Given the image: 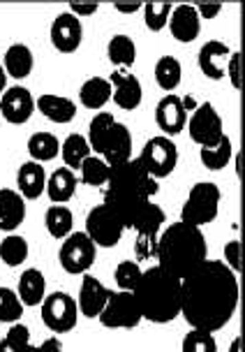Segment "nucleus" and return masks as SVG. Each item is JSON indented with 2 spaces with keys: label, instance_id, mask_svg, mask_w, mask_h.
<instances>
[{
  "label": "nucleus",
  "instance_id": "obj_1",
  "mask_svg": "<svg viewBox=\"0 0 245 352\" xmlns=\"http://www.w3.org/2000/svg\"><path fill=\"white\" fill-rule=\"evenodd\" d=\"M238 308V274L224 262L206 260L180 278V316L192 329L215 334Z\"/></svg>",
  "mask_w": 245,
  "mask_h": 352
},
{
  "label": "nucleus",
  "instance_id": "obj_2",
  "mask_svg": "<svg viewBox=\"0 0 245 352\" xmlns=\"http://www.w3.org/2000/svg\"><path fill=\"white\" fill-rule=\"evenodd\" d=\"M104 202L111 211L121 218L125 230L135 225V220L141 216V211L153 202L158 195V181L150 179L139 160L130 158L128 162L111 167L109 181H106Z\"/></svg>",
  "mask_w": 245,
  "mask_h": 352
},
{
  "label": "nucleus",
  "instance_id": "obj_3",
  "mask_svg": "<svg viewBox=\"0 0 245 352\" xmlns=\"http://www.w3.org/2000/svg\"><path fill=\"white\" fill-rule=\"evenodd\" d=\"M155 257L160 260L158 267L174 278H185L194 267L206 262V239L199 228L185 223L169 225L158 236Z\"/></svg>",
  "mask_w": 245,
  "mask_h": 352
},
{
  "label": "nucleus",
  "instance_id": "obj_4",
  "mask_svg": "<svg viewBox=\"0 0 245 352\" xmlns=\"http://www.w3.org/2000/svg\"><path fill=\"white\" fill-rule=\"evenodd\" d=\"M141 320L155 324H167L180 316V280L162 272L160 267H150L141 272L132 290Z\"/></svg>",
  "mask_w": 245,
  "mask_h": 352
},
{
  "label": "nucleus",
  "instance_id": "obj_5",
  "mask_svg": "<svg viewBox=\"0 0 245 352\" xmlns=\"http://www.w3.org/2000/svg\"><path fill=\"white\" fill-rule=\"evenodd\" d=\"M88 146L93 155H100L109 167L132 158V135L128 125L118 123L109 111H97L88 125Z\"/></svg>",
  "mask_w": 245,
  "mask_h": 352
},
{
  "label": "nucleus",
  "instance_id": "obj_6",
  "mask_svg": "<svg viewBox=\"0 0 245 352\" xmlns=\"http://www.w3.org/2000/svg\"><path fill=\"white\" fill-rule=\"evenodd\" d=\"M220 199H222V192H220L215 184H211V181L194 184L192 190L187 192L183 211H180V223L202 230L204 225H209L218 218Z\"/></svg>",
  "mask_w": 245,
  "mask_h": 352
},
{
  "label": "nucleus",
  "instance_id": "obj_7",
  "mask_svg": "<svg viewBox=\"0 0 245 352\" xmlns=\"http://www.w3.org/2000/svg\"><path fill=\"white\" fill-rule=\"evenodd\" d=\"M141 162V167L146 169V174L150 179H165L176 169L178 165V148H176L174 140H169L165 135L150 137V140L143 144L141 155L137 158Z\"/></svg>",
  "mask_w": 245,
  "mask_h": 352
},
{
  "label": "nucleus",
  "instance_id": "obj_8",
  "mask_svg": "<svg viewBox=\"0 0 245 352\" xmlns=\"http://www.w3.org/2000/svg\"><path fill=\"white\" fill-rule=\"evenodd\" d=\"M42 322L54 331V334H67L77 327L79 306L77 299L67 292H51L42 301Z\"/></svg>",
  "mask_w": 245,
  "mask_h": 352
},
{
  "label": "nucleus",
  "instance_id": "obj_9",
  "mask_svg": "<svg viewBox=\"0 0 245 352\" xmlns=\"http://www.w3.org/2000/svg\"><path fill=\"white\" fill-rule=\"evenodd\" d=\"M97 246L88 239L86 232H72L62 239L58 250V262L67 274H88V269L95 262Z\"/></svg>",
  "mask_w": 245,
  "mask_h": 352
},
{
  "label": "nucleus",
  "instance_id": "obj_10",
  "mask_svg": "<svg viewBox=\"0 0 245 352\" xmlns=\"http://www.w3.org/2000/svg\"><path fill=\"white\" fill-rule=\"evenodd\" d=\"M125 225L106 204L93 206L86 218V234L100 248H114L121 241Z\"/></svg>",
  "mask_w": 245,
  "mask_h": 352
},
{
  "label": "nucleus",
  "instance_id": "obj_11",
  "mask_svg": "<svg viewBox=\"0 0 245 352\" xmlns=\"http://www.w3.org/2000/svg\"><path fill=\"white\" fill-rule=\"evenodd\" d=\"M187 130H190L192 142L199 144V148L218 144L224 137L222 116L218 114V109L211 102L197 104V109L187 116Z\"/></svg>",
  "mask_w": 245,
  "mask_h": 352
},
{
  "label": "nucleus",
  "instance_id": "obj_12",
  "mask_svg": "<svg viewBox=\"0 0 245 352\" xmlns=\"http://www.w3.org/2000/svg\"><path fill=\"white\" fill-rule=\"evenodd\" d=\"M100 322L109 327V329H135L141 322V313L132 292H111L109 301L100 313Z\"/></svg>",
  "mask_w": 245,
  "mask_h": 352
},
{
  "label": "nucleus",
  "instance_id": "obj_13",
  "mask_svg": "<svg viewBox=\"0 0 245 352\" xmlns=\"http://www.w3.org/2000/svg\"><path fill=\"white\" fill-rule=\"evenodd\" d=\"M35 111V98L26 86H10L0 96V116L12 125H23Z\"/></svg>",
  "mask_w": 245,
  "mask_h": 352
},
{
  "label": "nucleus",
  "instance_id": "obj_14",
  "mask_svg": "<svg viewBox=\"0 0 245 352\" xmlns=\"http://www.w3.org/2000/svg\"><path fill=\"white\" fill-rule=\"evenodd\" d=\"M51 44L60 54H74L84 42V23L72 12H60L51 23Z\"/></svg>",
  "mask_w": 245,
  "mask_h": 352
},
{
  "label": "nucleus",
  "instance_id": "obj_15",
  "mask_svg": "<svg viewBox=\"0 0 245 352\" xmlns=\"http://www.w3.org/2000/svg\"><path fill=\"white\" fill-rule=\"evenodd\" d=\"M111 84V100L125 111H132L141 104L143 98V88L141 81L137 79V74H132L130 70H114L109 77Z\"/></svg>",
  "mask_w": 245,
  "mask_h": 352
},
{
  "label": "nucleus",
  "instance_id": "obj_16",
  "mask_svg": "<svg viewBox=\"0 0 245 352\" xmlns=\"http://www.w3.org/2000/svg\"><path fill=\"white\" fill-rule=\"evenodd\" d=\"M109 297H111V290L104 283H100V278H95V276L84 274L81 287H79V299H77L81 316L88 320L100 318V313H102V308L106 306Z\"/></svg>",
  "mask_w": 245,
  "mask_h": 352
},
{
  "label": "nucleus",
  "instance_id": "obj_17",
  "mask_svg": "<svg viewBox=\"0 0 245 352\" xmlns=\"http://www.w3.org/2000/svg\"><path fill=\"white\" fill-rule=\"evenodd\" d=\"M167 28L176 42L190 44L202 33V19H199L194 5H176V8H172V14H169Z\"/></svg>",
  "mask_w": 245,
  "mask_h": 352
},
{
  "label": "nucleus",
  "instance_id": "obj_18",
  "mask_svg": "<svg viewBox=\"0 0 245 352\" xmlns=\"http://www.w3.org/2000/svg\"><path fill=\"white\" fill-rule=\"evenodd\" d=\"M155 123L165 132V137H176L187 125V111L183 109V102L176 93H167L155 107Z\"/></svg>",
  "mask_w": 245,
  "mask_h": 352
},
{
  "label": "nucleus",
  "instance_id": "obj_19",
  "mask_svg": "<svg viewBox=\"0 0 245 352\" xmlns=\"http://www.w3.org/2000/svg\"><path fill=\"white\" fill-rule=\"evenodd\" d=\"M229 56H231V52L224 42H220V40L206 42L204 47L199 49V70L204 72V77H209L213 81L224 79Z\"/></svg>",
  "mask_w": 245,
  "mask_h": 352
},
{
  "label": "nucleus",
  "instance_id": "obj_20",
  "mask_svg": "<svg viewBox=\"0 0 245 352\" xmlns=\"http://www.w3.org/2000/svg\"><path fill=\"white\" fill-rule=\"evenodd\" d=\"M35 109L56 125H67L77 118V102L65 96L44 93L35 100Z\"/></svg>",
  "mask_w": 245,
  "mask_h": 352
},
{
  "label": "nucleus",
  "instance_id": "obj_21",
  "mask_svg": "<svg viewBox=\"0 0 245 352\" xmlns=\"http://www.w3.org/2000/svg\"><path fill=\"white\" fill-rule=\"evenodd\" d=\"M26 220V199L12 188H0V232L12 234Z\"/></svg>",
  "mask_w": 245,
  "mask_h": 352
},
{
  "label": "nucleus",
  "instance_id": "obj_22",
  "mask_svg": "<svg viewBox=\"0 0 245 352\" xmlns=\"http://www.w3.org/2000/svg\"><path fill=\"white\" fill-rule=\"evenodd\" d=\"M47 172H44V165L40 162H23L16 172V192L21 195L23 199H37L40 195L47 190Z\"/></svg>",
  "mask_w": 245,
  "mask_h": 352
},
{
  "label": "nucleus",
  "instance_id": "obj_23",
  "mask_svg": "<svg viewBox=\"0 0 245 352\" xmlns=\"http://www.w3.org/2000/svg\"><path fill=\"white\" fill-rule=\"evenodd\" d=\"M33 67H35V56L30 52L28 44L16 42V44H12V47H8V52L3 56V70L8 77L16 81L28 79Z\"/></svg>",
  "mask_w": 245,
  "mask_h": 352
},
{
  "label": "nucleus",
  "instance_id": "obj_24",
  "mask_svg": "<svg viewBox=\"0 0 245 352\" xmlns=\"http://www.w3.org/2000/svg\"><path fill=\"white\" fill-rule=\"evenodd\" d=\"M16 294L23 306H40L47 297V278L40 269H26L19 276Z\"/></svg>",
  "mask_w": 245,
  "mask_h": 352
},
{
  "label": "nucleus",
  "instance_id": "obj_25",
  "mask_svg": "<svg viewBox=\"0 0 245 352\" xmlns=\"http://www.w3.org/2000/svg\"><path fill=\"white\" fill-rule=\"evenodd\" d=\"M77 176H74L72 169L60 167L47 179V195L54 204H67L77 192Z\"/></svg>",
  "mask_w": 245,
  "mask_h": 352
},
{
  "label": "nucleus",
  "instance_id": "obj_26",
  "mask_svg": "<svg viewBox=\"0 0 245 352\" xmlns=\"http://www.w3.org/2000/svg\"><path fill=\"white\" fill-rule=\"evenodd\" d=\"M79 100L86 109L100 111L111 100V84L104 77H91L86 79L79 88Z\"/></svg>",
  "mask_w": 245,
  "mask_h": 352
},
{
  "label": "nucleus",
  "instance_id": "obj_27",
  "mask_svg": "<svg viewBox=\"0 0 245 352\" xmlns=\"http://www.w3.org/2000/svg\"><path fill=\"white\" fill-rule=\"evenodd\" d=\"M106 56L116 70H130L137 60V44L130 35L118 33L106 44Z\"/></svg>",
  "mask_w": 245,
  "mask_h": 352
},
{
  "label": "nucleus",
  "instance_id": "obj_28",
  "mask_svg": "<svg viewBox=\"0 0 245 352\" xmlns=\"http://www.w3.org/2000/svg\"><path fill=\"white\" fill-rule=\"evenodd\" d=\"M28 153L33 162H51L60 155V142L51 132H35L28 140Z\"/></svg>",
  "mask_w": 245,
  "mask_h": 352
},
{
  "label": "nucleus",
  "instance_id": "obj_29",
  "mask_svg": "<svg viewBox=\"0 0 245 352\" xmlns=\"http://www.w3.org/2000/svg\"><path fill=\"white\" fill-rule=\"evenodd\" d=\"M44 225H47V232L54 239H65L72 234L74 228V216L72 211L67 209L65 204H51L47 209V216H44Z\"/></svg>",
  "mask_w": 245,
  "mask_h": 352
},
{
  "label": "nucleus",
  "instance_id": "obj_30",
  "mask_svg": "<svg viewBox=\"0 0 245 352\" xmlns=\"http://www.w3.org/2000/svg\"><path fill=\"white\" fill-rule=\"evenodd\" d=\"M155 81H158L162 91L174 93L180 86V81H183V65H180V60L174 58V56H162L155 63Z\"/></svg>",
  "mask_w": 245,
  "mask_h": 352
},
{
  "label": "nucleus",
  "instance_id": "obj_31",
  "mask_svg": "<svg viewBox=\"0 0 245 352\" xmlns=\"http://www.w3.org/2000/svg\"><path fill=\"white\" fill-rule=\"evenodd\" d=\"M199 158H202V165L206 169H211V172L224 169L229 165V160L234 158V146H231V140L224 135L218 144L202 146V151H199Z\"/></svg>",
  "mask_w": 245,
  "mask_h": 352
},
{
  "label": "nucleus",
  "instance_id": "obj_32",
  "mask_svg": "<svg viewBox=\"0 0 245 352\" xmlns=\"http://www.w3.org/2000/svg\"><path fill=\"white\" fill-rule=\"evenodd\" d=\"M60 155H62V162H65L67 169H79L81 162H84L88 155H93L91 146H88V140L84 135H77V132H72V135L65 137V142L60 144Z\"/></svg>",
  "mask_w": 245,
  "mask_h": 352
},
{
  "label": "nucleus",
  "instance_id": "obj_33",
  "mask_svg": "<svg viewBox=\"0 0 245 352\" xmlns=\"http://www.w3.org/2000/svg\"><path fill=\"white\" fill-rule=\"evenodd\" d=\"M165 223H167V216H165V211H162V206L150 202L146 209L141 211V216L135 220L132 230H137L139 236H160Z\"/></svg>",
  "mask_w": 245,
  "mask_h": 352
},
{
  "label": "nucleus",
  "instance_id": "obj_34",
  "mask_svg": "<svg viewBox=\"0 0 245 352\" xmlns=\"http://www.w3.org/2000/svg\"><path fill=\"white\" fill-rule=\"evenodd\" d=\"M0 260L8 267H21L28 260V241L19 234H8L0 239Z\"/></svg>",
  "mask_w": 245,
  "mask_h": 352
},
{
  "label": "nucleus",
  "instance_id": "obj_35",
  "mask_svg": "<svg viewBox=\"0 0 245 352\" xmlns=\"http://www.w3.org/2000/svg\"><path fill=\"white\" fill-rule=\"evenodd\" d=\"M79 172H81V181H84L86 186L100 188V186H106V181H109L111 167L106 165L100 155H88V158L81 162Z\"/></svg>",
  "mask_w": 245,
  "mask_h": 352
},
{
  "label": "nucleus",
  "instance_id": "obj_36",
  "mask_svg": "<svg viewBox=\"0 0 245 352\" xmlns=\"http://www.w3.org/2000/svg\"><path fill=\"white\" fill-rule=\"evenodd\" d=\"M23 316V304L19 294L10 287H0V322L14 324Z\"/></svg>",
  "mask_w": 245,
  "mask_h": 352
},
{
  "label": "nucleus",
  "instance_id": "obj_37",
  "mask_svg": "<svg viewBox=\"0 0 245 352\" xmlns=\"http://www.w3.org/2000/svg\"><path fill=\"white\" fill-rule=\"evenodd\" d=\"M172 8H174V5H169V3H146V5H141L143 23H146V28L153 30V33L165 30L167 23H169V14H172Z\"/></svg>",
  "mask_w": 245,
  "mask_h": 352
},
{
  "label": "nucleus",
  "instance_id": "obj_38",
  "mask_svg": "<svg viewBox=\"0 0 245 352\" xmlns=\"http://www.w3.org/2000/svg\"><path fill=\"white\" fill-rule=\"evenodd\" d=\"M30 345V329L26 324L14 322L8 329V336L0 341V352H21Z\"/></svg>",
  "mask_w": 245,
  "mask_h": 352
},
{
  "label": "nucleus",
  "instance_id": "obj_39",
  "mask_svg": "<svg viewBox=\"0 0 245 352\" xmlns=\"http://www.w3.org/2000/svg\"><path fill=\"white\" fill-rule=\"evenodd\" d=\"M141 278V267L132 260H125L116 267L114 272V280L118 285V290H125V292H132L137 285V280Z\"/></svg>",
  "mask_w": 245,
  "mask_h": 352
},
{
  "label": "nucleus",
  "instance_id": "obj_40",
  "mask_svg": "<svg viewBox=\"0 0 245 352\" xmlns=\"http://www.w3.org/2000/svg\"><path fill=\"white\" fill-rule=\"evenodd\" d=\"M183 352H218L215 336L209 331L190 329V334L183 338Z\"/></svg>",
  "mask_w": 245,
  "mask_h": 352
},
{
  "label": "nucleus",
  "instance_id": "obj_41",
  "mask_svg": "<svg viewBox=\"0 0 245 352\" xmlns=\"http://www.w3.org/2000/svg\"><path fill=\"white\" fill-rule=\"evenodd\" d=\"M224 264L234 274L241 272V241L238 239H231V241L224 243Z\"/></svg>",
  "mask_w": 245,
  "mask_h": 352
},
{
  "label": "nucleus",
  "instance_id": "obj_42",
  "mask_svg": "<svg viewBox=\"0 0 245 352\" xmlns=\"http://www.w3.org/2000/svg\"><path fill=\"white\" fill-rule=\"evenodd\" d=\"M137 257L139 260H150L155 257V250H158V236H139V241L135 243Z\"/></svg>",
  "mask_w": 245,
  "mask_h": 352
},
{
  "label": "nucleus",
  "instance_id": "obj_43",
  "mask_svg": "<svg viewBox=\"0 0 245 352\" xmlns=\"http://www.w3.org/2000/svg\"><path fill=\"white\" fill-rule=\"evenodd\" d=\"M224 77H229L231 86H234L236 91H241V54H238V52H231Z\"/></svg>",
  "mask_w": 245,
  "mask_h": 352
},
{
  "label": "nucleus",
  "instance_id": "obj_44",
  "mask_svg": "<svg viewBox=\"0 0 245 352\" xmlns=\"http://www.w3.org/2000/svg\"><path fill=\"white\" fill-rule=\"evenodd\" d=\"M97 10H100V5H95V3H72L67 12H72V14L77 16V19H84V16L95 14Z\"/></svg>",
  "mask_w": 245,
  "mask_h": 352
},
{
  "label": "nucleus",
  "instance_id": "obj_45",
  "mask_svg": "<svg viewBox=\"0 0 245 352\" xmlns=\"http://www.w3.org/2000/svg\"><path fill=\"white\" fill-rule=\"evenodd\" d=\"M21 352H60V343L56 341V338H47L44 343H40V345H28V348L21 350Z\"/></svg>",
  "mask_w": 245,
  "mask_h": 352
},
{
  "label": "nucleus",
  "instance_id": "obj_46",
  "mask_svg": "<svg viewBox=\"0 0 245 352\" xmlns=\"http://www.w3.org/2000/svg\"><path fill=\"white\" fill-rule=\"evenodd\" d=\"M199 19H215L222 12V5H194Z\"/></svg>",
  "mask_w": 245,
  "mask_h": 352
},
{
  "label": "nucleus",
  "instance_id": "obj_47",
  "mask_svg": "<svg viewBox=\"0 0 245 352\" xmlns=\"http://www.w3.org/2000/svg\"><path fill=\"white\" fill-rule=\"evenodd\" d=\"M114 10H116V12H121V14H137V12L141 10V5H139V3H132V5L116 3V5H114Z\"/></svg>",
  "mask_w": 245,
  "mask_h": 352
},
{
  "label": "nucleus",
  "instance_id": "obj_48",
  "mask_svg": "<svg viewBox=\"0 0 245 352\" xmlns=\"http://www.w3.org/2000/svg\"><path fill=\"white\" fill-rule=\"evenodd\" d=\"M5 88H8V74H5L3 63H0V96L5 93Z\"/></svg>",
  "mask_w": 245,
  "mask_h": 352
},
{
  "label": "nucleus",
  "instance_id": "obj_49",
  "mask_svg": "<svg viewBox=\"0 0 245 352\" xmlns=\"http://www.w3.org/2000/svg\"><path fill=\"white\" fill-rule=\"evenodd\" d=\"M229 352H241V336H236L229 345Z\"/></svg>",
  "mask_w": 245,
  "mask_h": 352
}]
</instances>
